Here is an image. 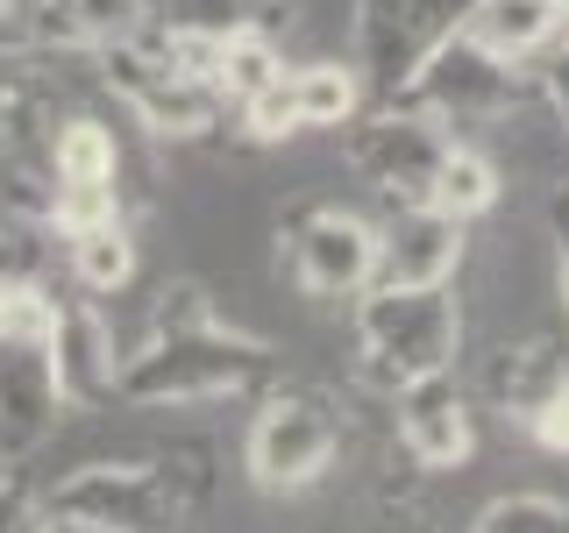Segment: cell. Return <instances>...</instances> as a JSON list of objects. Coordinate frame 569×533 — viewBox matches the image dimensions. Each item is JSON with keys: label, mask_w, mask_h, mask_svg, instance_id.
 <instances>
[{"label": "cell", "mask_w": 569, "mask_h": 533, "mask_svg": "<svg viewBox=\"0 0 569 533\" xmlns=\"http://www.w3.org/2000/svg\"><path fill=\"white\" fill-rule=\"evenodd\" d=\"M349 157H356V171H363L378 192H391L399 207H420L427 192H435V171H441V157H449V135H441L435 114L391 100L385 114H370L363 129H356Z\"/></svg>", "instance_id": "cell-8"}, {"label": "cell", "mask_w": 569, "mask_h": 533, "mask_svg": "<svg viewBox=\"0 0 569 533\" xmlns=\"http://www.w3.org/2000/svg\"><path fill=\"white\" fill-rule=\"evenodd\" d=\"M271 79H284V64H278V43L257 22L236 29V36H221V64H213V93H221V107L228 100H236V107L257 100Z\"/></svg>", "instance_id": "cell-17"}, {"label": "cell", "mask_w": 569, "mask_h": 533, "mask_svg": "<svg viewBox=\"0 0 569 533\" xmlns=\"http://www.w3.org/2000/svg\"><path fill=\"white\" fill-rule=\"evenodd\" d=\"M192 491H178L164 462H86L50 491V512L86 533H171Z\"/></svg>", "instance_id": "cell-3"}, {"label": "cell", "mask_w": 569, "mask_h": 533, "mask_svg": "<svg viewBox=\"0 0 569 533\" xmlns=\"http://www.w3.org/2000/svg\"><path fill=\"white\" fill-rule=\"evenodd\" d=\"M470 8L477 0H363V14H356V58H363V71L385 93H399L441 43H456L470 29Z\"/></svg>", "instance_id": "cell-6"}, {"label": "cell", "mask_w": 569, "mask_h": 533, "mask_svg": "<svg viewBox=\"0 0 569 533\" xmlns=\"http://www.w3.org/2000/svg\"><path fill=\"white\" fill-rule=\"evenodd\" d=\"M284 263H292V284L313 299H349L378 278V228L363 213L342 207H313L307 221H292L284 235Z\"/></svg>", "instance_id": "cell-9"}, {"label": "cell", "mask_w": 569, "mask_h": 533, "mask_svg": "<svg viewBox=\"0 0 569 533\" xmlns=\"http://www.w3.org/2000/svg\"><path fill=\"white\" fill-rule=\"evenodd\" d=\"M477 533H569V505L562 497H541V491H512V497H491Z\"/></svg>", "instance_id": "cell-23"}, {"label": "cell", "mask_w": 569, "mask_h": 533, "mask_svg": "<svg viewBox=\"0 0 569 533\" xmlns=\"http://www.w3.org/2000/svg\"><path fill=\"white\" fill-rule=\"evenodd\" d=\"M213 306H207V292L192 278H178L157 292V306H150V334H186V328H207Z\"/></svg>", "instance_id": "cell-26"}, {"label": "cell", "mask_w": 569, "mask_h": 533, "mask_svg": "<svg viewBox=\"0 0 569 533\" xmlns=\"http://www.w3.org/2000/svg\"><path fill=\"white\" fill-rule=\"evenodd\" d=\"M385 533H413V526H385Z\"/></svg>", "instance_id": "cell-36"}, {"label": "cell", "mask_w": 569, "mask_h": 533, "mask_svg": "<svg viewBox=\"0 0 569 533\" xmlns=\"http://www.w3.org/2000/svg\"><path fill=\"white\" fill-rule=\"evenodd\" d=\"M491 384H498V405H506L512 420H527L533 405H548L569 384V363L556 355V342H520V349L498 355V378Z\"/></svg>", "instance_id": "cell-16"}, {"label": "cell", "mask_w": 569, "mask_h": 533, "mask_svg": "<svg viewBox=\"0 0 569 533\" xmlns=\"http://www.w3.org/2000/svg\"><path fill=\"white\" fill-rule=\"evenodd\" d=\"M36 533H86V526H71V520H58V512H50V520H36Z\"/></svg>", "instance_id": "cell-32"}, {"label": "cell", "mask_w": 569, "mask_h": 533, "mask_svg": "<svg viewBox=\"0 0 569 533\" xmlns=\"http://www.w3.org/2000/svg\"><path fill=\"white\" fill-rule=\"evenodd\" d=\"M242 129L257 135V142H284V135L307 129V121H299V93H292V79H271L257 100H242Z\"/></svg>", "instance_id": "cell-25"}, {"label": "cell", "mask_w": 569, "mask_h": 533, "mask_svg": "<svg viewBox=\"0 0 569 533\" xmlns=\"http://www.w3.org/2000/svg\"><path fill=\"white\" fill-rule=\"evenodd\" d=\"M556 8H562V22H569V0H556Z\"/></svg>", "instance_id": "cell-35"}, {"label": "cell", "mask_w": 569, "mask_h": 533, "mask_svg": "<svg viewBox=\"0 0 569 533\" xmlns=\"http://www.w3.org/2000/svg\"><path fill=\"white\" fill-rule=\"evenodd\" d=\"M58 192V114L36 79H0V207L50 221Z\"/></svg>", "instance_id": "cell-7"}, {"label": "cell", "mask_w": 569, "mask_h": 533, "mask_svg": "<svg viewBox=\"0 0 569 533\" xmlns=\"http://www.w3.org/2000/svg\"><path fill=\"white\" fill-rule=\"evenodd\" d=\"M399 399V441L406 455L420 462V470H456L462 455H470V405H462V391L449 370H435V378H413L391 391Z\"/></svg>", "instance_id": "cell-13"}, {"label": "cell", "mask_w": 569, "mask_h": 533, "mask_svg": "<svg viewBox=\"0 0 569 533\" xmlns=\"http://www.w3.org/2000/svg\"><path fill=\"white\" fill-rule=\"evenodd\" d=\"M520 426H527L533 441H541V449L569 455V384H562V391H556V399H548V405H533V413H527Z\"/></svg>", "instance_id": "cell-28"}, {"label": "cell", "mask_w": 569, "mask_h": 533, "mask_svg": "<svg viewBox=\"0 0 569 533\" xmlns=\"http://www.w3.org/2000/svg\"><path fill=\"white\" fill-rule=\"evenodd\" d=\"M114 171H121L114 129H100L93 114L58 121V178H114Z\"/></svg>", "instance_id": "cell-21"}, {"label": "cell", "mask_w": 569, "mask_h": 533, "mask_svg": "<svg viewBox=\"0 0 569 533\" xmlns=\"http://www.w3.org/2000/svg\"><path fill=\"white\" fill-rule=\"evenodd\" d=\"M71 14H79L86 29L100 36V43H114V36L136 29V14H150V0H64Z\"/></svg>", "instance_id": "cell-27"}, {"label": "cell", "mask_w": 569, "mask_h": 533, "mask_svg": "<svg viewBox=\"0 0 569 533\" xmlns=\"http://www.w3.org/2000/svg\"><path fill=\"white\" fill-rule=\"evenodd\" d=\"M391 100L420 107V114H435V121H449V114H498V107H512V64L491 58V50L470 43V36H456V43H441Z\"/></svg>", "instance_id": "cell-10"}, {"label": "cell", "mask_w": 569, "mask_h": 533, "mask_svg": "<svg viewBox=\"0 0 569 533\" xmlns=\"http://www.w3.org/2000/svg\"><path fill=\"white\" fill-rule=\"evenodd\" d=\"M64 391H58V355L50 334H0V449L22 455L58 426Z\"/></svg>", "instance_id": "cell-11"}, {"label": "cell", "mask_w": 569, "mask_h": 533, "mask_svg": "<svg viewBox=\"0 0 569 533\" xmlns=\"http://www.w3.org/2000/svg\"><path fill=\"white\" fill-rule=\"evenodd\" d=\"M0 533H36V497L22 476H0Z\"/></svg>", "instance_id": "cell-29"}, {"label": "cell", "mask_w": 569, "mask_h": 533, "mask_svg": "<svg viewBox=\"0 0 569 533\" xmlns=\"http://www.w3.org/2000/svg\"><path fill=\"white\" fill-rule=\"evenodd\" d=\"M71 242V278L86 284V292H121V284L136 278V242L121 221H100V228H79Z\"/></svg>", "instance_id": "cell-18"}, {"label": "cell", "mask_w": 569, "mask_h": 533, "mask_svg": "<svg viewBox=\"0 0 569 533\" xmlns=\"http://www.w3.org/2000/svg\"><path fill=\"white\" fill-rule=\"evenodd\" d=\"M0 263H8V235H0ZM0 278H8V271H0Z\"/></svg>", "instance_id": "cell-33"}, {"label": "cell", "mask_w": 569, "mask_h": 533, "mask_svg": "<svg viewBox=\"0 0 569 533\" xmlns=\"http://www.w3.org/2000/svg\"><path fill=\"white\" fill-rule=\"evenodd\" d=\"M8 8H14V0H0V22H8Z\"/></svg>", "instance_id": "cell-34"}, {"label": "cell", "mask_w": 569, "mask_h": 533, "mask_svg": "<svg viewBox=\"0 0 569 533\" xmlns=\"http://www.w3.org/2000/svg\"><path fill=\"white\" fill-rule=\"evenodd\" d=\"M100 221H121L114 178H58V192H50V228L79 235V228H100Z\"/></svg>", "instance_id": "cell-22"}, {"label": "cell", "mask_w": 569, "mask_h": 533, "mask_svg": "<svg viewBox=\"0 0 569 533\" xmlns=\"http://www.w3.org/2000/svg\"><path fill=\"white\" fill-rule=\"evenodd\" d=\"M292 93H299V121H307V129H342L356 107H363V86H356L349 64H307V71H292Z\"/></svg>", "instance_id": "cell-20"}, {"label": "cell", "mask_w": 569, "mask_h": 533, "mask_svg": "<svg viewBox=\"0 0 569 533\" xmlns=\"http://www.w3.org/2000/svg\"><path fill=\"white\" fill-rule=\"evenodd\" d=\"M335 449H342V426H335L328 399L307 384H284L257 405L249 420V476L263 491H307L328 476Z\"/></svg>", "instance_id": "cell-5"}, {"label": "cell", "mask_w": 569, "mask_h": 533, "mask_svg": "<svg viewBox=\"0 0 569 533\" xmlns=\"http://www.w3.org/2000/svg\"><path fill=\"white\" fill-rule=\"evenodd\" d=\"M541 86H548V100H556V114L569 121V43L556 50V64H548V79H541Z\"/></svg>", "instance_id": "cell-30"}, {"label": "cell", "mask_w": 569, "mask_h": 533, "mask_svg": "<svg viewBox=\"0 0 569 533\" xmlns=\"http://www.w3.org/2000/svg\"><path fill=\"white\" fill-rule=\"evenodd\" d=\"M93 58L107 64V86L121 93V107L142 121L150 135H207L213 114H221V93H213L207 79H192V71H178L157 43H136V36H114V43H100Z\"/></svg>", "instance_id": "cell-4"}, {"label": "cell", "mask_w": 569, "mask_h": 533, "mask_svg": "<svg viewBox=\"0 0 569 533\" xmlns=\"http://www.w3.org/2000/svg\"><path fill=\"white\" fill-rule=\"evenodd\" d=\"M278 378V349L257 334H236L221 320L186 334H150L136 355H121V399L129 405H192V399H228Z\"/></svg>", "instance_id": "cell-1"}, {"label": "cell", "mask_w": 569, "mask_h": 533, "mask_svg": "<svg viewBox=\"0 0 569 533\" xmlns=\"http://www.w3.org/2000/svg\"><path fill=\"white\" fill-rule=\"evenodd\" d=\"M164 29H192V36H236L249 29L257 0H150Z\"/></svg>", "instance_id": "cell-24"}, {"label": "cell", "mask_w": 569, "mask_h": 533, "mask_svg": "<svg viewBox=\"0 0 569 533\" xmlns=\"http://www.w3.org/2000/svg\"><path fill=\"white\" fill-rule=\"evenodd\" d=\"M462 263V221L441 207H399V221L378 235V278L370 284H449Z\"/></svg>", "instance_id": "cell-14"}, {"label": "cell", "mask_w": 569, "mask_h": 533, "mask_svg": "<svg viewBox=\"0 0 569 533\" xmlns=\"http://www.w3.org/2000/svg\"><path fill=\"white\" fill-rule=\"evenodd\" d=\"M556 284H562V306H569V221L556 228Z\"/></svg>", "instance_id": "cell-31"}, {"label": "cell", "mask_w": 569, "mask_h": 533, "mask_svg": "<svg viewBox=\"0 0 569 533\" xmlns=\"http://www.w3.org/2000/svg\"><path fill=\"white\" fill-rule=\"evenodd\" d=\"M491 200H498L491 157H477V150H462V142H449V157H441V171H435V192H427V207L456 213V221H477Z\"/></svg>", "instance_id": "cell-19"}, {"label": "cell", "mask_w": 569, "mask_h": 533, "mask_svg": "<svg viewBox=\"0 0 569 533\" xmlns=\"http://www.w3.org/2000/svg\"><path fill=\"white\" fill-rule=\"evenodd\" d=\"M50 355H58V391L64 405L93 413V405L121 399V355L107 320L86 306V299H58V334H50Z\"/></svg>", "instance_id": "cell-12"}, {"label": "cell", "mask_w": 569, "mask_h": 533, "mask_svg": "<svg viewBox=\"0 0 569 533\" xmlns=\"http://www.w3.org/2000/svg\"><path fill=\"white\" fill-rule=\"evenodd\" d=\"M556 29H562V8L556 0H477L470 8V43H485L491 58H506V64H527L541 43H556Z\"/></svg>", "instance_id": "cell-15"}, {"label": "cell", "mask_w": 569, "mask_h": 533, "mask_svg": "<svg viewBox=\"0 0 569 533\" xmlns=\"http://www.w3.org/2000/svg\"><path fill=\"white\" fill-rule=\"evenodd\" d=\"M356 349H363V378L385 391L449 370L462 349L456 292L449 284H363V299H356Z\"/></svg>", "instance_id": "cell-2"}]
</instances>
